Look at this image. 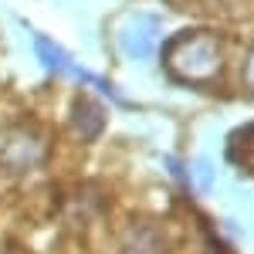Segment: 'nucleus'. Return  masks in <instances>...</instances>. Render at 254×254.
Segmentation results:
<instances>
[{"label": "nucleus", "instance_id": "1", "mask_svg": "<svg viewBox=\"0 0 254 254\" xmlns=\"http://www.w3.org/2000/svg\"><path fill=\"white\" fill-rule=\"evenodd\" d=\"M71 126H75L85 139H92V136L102 132L105 116H102V109H98L92 98H75V105H71Z\"/></svg>", "mask_w": 254, "mask_h": 254}, {"label": "nucleus", "instance_id": "4", "mask_svg": "<svg viewBox=\"0 0 254 254\" xmlns=\"http://www.w3.org/2000/svg\"><path fill=\"white\" fill-rule=\"evenodd\" d=\"M248 78H251V88H254V58H251V71H248Z\"/></svg>", "mask_w": 254, "mask_h": 254}, {"label": "nucleus", "instance_id": "2", "mask_svg": "<svg viewBox=\"0 0 254 254\" xmlns=\"http://www.w3.org/2000/svg\"><path fill=\"white\" fill-rule=\"evenodd\" d=\"M38 58L44 61L48 68H64V71L71 68V71H75V64L68 61V55H64V51H58L51 41H44V38H38Z\"/></svg>", "mask_w": 254, "mask_h": 254}, {"label": "nucleus", "instance_id": "3", "mask_svg": "<svg viewBox=\"0 0 254 254\" xmlns=\"http://www.w3.org/2000/svg\"><path fill=\"white\" fill-rule=\"evenodd\" d=\"M153 31H156V24H146V20L136 24V27H129V31H126V41H129L126 48H129L132 55H146V41H153Z\"/></svg>", "mask_w": 254, "mask_h": 254}]
</instances>
